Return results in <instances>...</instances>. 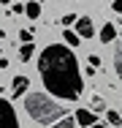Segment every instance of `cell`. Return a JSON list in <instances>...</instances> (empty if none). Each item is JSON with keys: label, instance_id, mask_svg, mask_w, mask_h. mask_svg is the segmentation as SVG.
Listing matches in <instances>:
<instances>
[{"label": "cell", "instance_id": "obj_1", "mask_svg": "<svg viewBox=\"0 0 122 128\" xmlns=\"http://www.w3.org/2000/svg\"><path fill=\"white\" fill-rule=\"evenodd\" d=\"M38 71L52 96L62 101H79L81 98V74H79V60L65 44H49L38 57Z\"/></svg>", "mask_w": 122, "mask_h": 128}, {"label": "cell", "instance_id": "obj_2", "mask_svg": "<svg viewBox=\"0 0 122 128\" xmlns=\"http://www.w3.org/2000/svg\"><path fill=\"white\" fill-rule=\"evenodd\" d=\"M24 109H27V114H30L35 123H44V126H54L57 120L65 117V109L57 101H52L46 93H33V96H27Z\"/></svg>", "mask_w": 122, "mask_h": 128}, {"label": "cell", "instance_id": "obj_3", "mask_svg": "<svg viewBox=\"0 0 122 128\" xmlns=\"http://www.w3.org/2000/svg\"><path fill=\"white\" fill-rule=\"evenodd\" d=\"M0 128H19V120H16V112L11 101L0 98Z\"/></svg>", "mask_w": 122, "mask_h": 128}, {"label": "cell", "instance_id": "obj_4", "mask_svg": "<svg viewBox=\"0 0 122 128\" xmlns=\"http://www.w3.org/2000/svg\"><path fill=\"white\" fill-rule=\"evenodd\" d=\"M79 38H92V33H95V25H92V19L90 16H79L76 19V30H73Z\"/></svg>", "mask_w": 122, "mask_h": 128}, {"label": "cell", "instance_id": "obj_5", "mask_svg": "<svg viewBox=\"0 0 122 128\" xmlns=\"http://www.w3.org/2000/svg\"><path fill=\"white\" fill-rule=\"evenodd\" d=\"M73 123H79V126H84V128H92V126H98L95 112H90V109H79V112H76V117H73Z\"/></svg>", "mask_w": 122, "mask_h": 128}, {"label": "cell", "instance_id": "obj_6", "mask_svg": "<svg viewBox=\"0 0 122 128\" xmlns=\"http://www.w3.org/2000/svg\"><path fill=\"white\" fill-rule=\"evenodd\" d=\"M27 87H30V79H27V76H14V98L24 96Z\"/></svg>", "mask_w": 122, "mask_h": 128}, {"label": "cell", "instance_id": "obj_7", "mask_svg": "<svg viewBox=\"0 0 122 128\" xmlns=\"http://www.w3.org/2000/svg\"><path fill=\"white\" fill-rule=\"evenodd\" d=\"M114 38H117V27L111 25V22H106L103 30H100V41H103V44H111Z\"/></svg>", "mask_w": 122, "mask_h": 128}, {"label": "cell", "instance_id": "obj_8", "mask_svg": "<svg viewBox=\"0 0 122 128\" xmlns=\"http://www.w3.org/2000/svg\"><path fill=\"white\" fill-rule=\"evenodd\" d=\"M114 68H117V76L122 79V38L114 44Z\"/></svg>", "mask_w": 122, "mask_h": 128}, {"label": "cell", "instance_id": "obj_9", "mask_svg": "<svg viewBox=\"0 0 122 128\" xmlns=\"http://www.w3.org/2000/svg\"><path fill=\"white\" fill-rule=\"evenodd\" d=\"M24 14H27L30 19H38V16H41V6H38V3H27V6H24Z\"/></svg>", "mask_w": 122, "mask_h": 128}, {"label": "cell", "instance_id": "obj_10", "mask_svg": "<svg viewBox=\"0 0 122 128\" xmlns=\"http://www.w3.org/2000/svg\"><path fill=\"white\" fill-rule=\"evenodd\" d=\"M30 57H33V44H22V46H19V60L27 63Z\"/></svg>", "mask_w": 122, "mask_h": 128}, {"label": "cell", "instance_id": "obj_11", "mask_svg": "<svg viewBox=\"0 0 122 128\" xmlns=\"http://www.w3.org/2000/svg\"><path fill=\"white\" fill-rule=\"evenodd\" d=\"M62 36H65V44H68V46H76V44H79V36H76L73 30H65Z\"/></svg>", "mask_w": 122, "mask_h": 128}, {"label": "cell", "instance_id": "obj_12", "mask_svg": "<svg viewBox=\"0 0 122 128\" xmlns=\"http://www.w3.org/2000/svg\"><path fill=\"white\" fill-rule=\"evenodd\" d=\"M54 128H76V123H73V117H62L54 123Z\"/></svg>", "mask_w": 122, "mask_h": 128}, {"label": "cell", "instance_id": "obj_13", "mask_svg": "<svg viewBox=\"0 0 122 128\" xmlns=\"http://www.w3.org/2000/svg\"><path fill=\"white\" fill-rule=\"evenodd\" d=\"M76 19H79L76 14H65V16H62L60 22H62V25H65V30H68V25H76Z\"/></svg>", "mask_w": 122, "mask_h": 128}, {"label": "cell", "instance_id": "obj_14", "mask_svg": "<svg viewBox=\"0 0 122 128\" xmlns=\"http://www.w3.org/2000/svg\"><path fill=\"white\" fill-rule=\"evenodd\" d=\"M109 123H111V126H120V123H122V120H120V112L109 109Z\"/></svg>", "mask_w": 122, "mask_h": 128}, {"label": "cell", "instance_id": "obj_15", "mask_svg": "<svg viewBox=\"0 0 122 128\" xmlns=\"http://www.w3.org/2000/svg\"><path fill=\"white\" fill-rule=\"evenodd\" d=\"M19 38H22V44H30L33 41V33L30 30H19Z\"/></svg>", "mask_w": 122, "mask_h": 128}, {"label": "cell", "instance_id": "obj_16", "mask_svg": "<svg viewBox=\"0 0 122 128\" xmlns=\"http://www.w3.org/2000/svg\"><path fill=\"white\" fill-rule=\"evenodd\" d=\"M95 66H100V57H98V54H92V57H90V68L95 71Z\"/></svg>", "mask_w": 122, "mask_h": 128}, {"label": "cell", "instance_id": "obj_17", "mask_svg": "<svg viewBox=\"0 0 122 128\" xmlns=\"http://www.w3.org/2000/svg\"><path fill=\"white\" fill-rule=\"evenodd\" d=\"M111 8H114L117 14H122V0H117V3H111Z\"/></svg>", "mask_w": 122, "mask_h": 128}, {"label": "cell", "instance_id": "obj_18", "mask_svg": "<svg viewBox=\"0 0 122 128\" xmlns=\"http://www.w3.org/2000/svg\"><path fill=\"white\" fill-rule=\"evenodd\" d=\"M92 128H106V126H92Z\"/></svg>", "mask_w": 122, "mask_h": 128}, {"label": "cell", "instance_id": "obj_19", "mask_svg": "<svg viewBox=\"0 0 122 128\" xmlns=\"http://www.w3.org/2000/svg\"><path fill=\"white\" fill-rule=\"evenodd\" d=\"M120 120H122V112H120Z\"/></svg>", "mask_w": 122, "mask_h": 128}]
</instances>
